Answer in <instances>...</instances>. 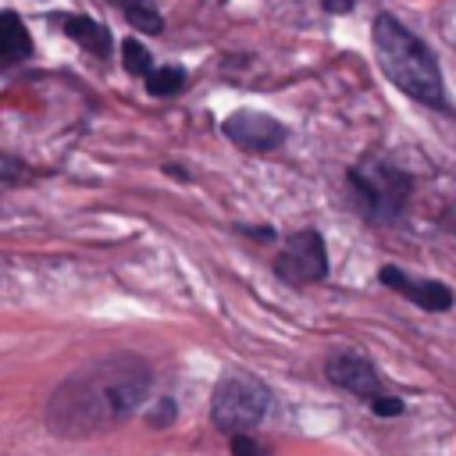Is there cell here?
<instances>
[{
  "label": "cell",
  "instance_id": "cell-11",
  "mask_svg": "<svg viewBox=\"0 0 456 456\" xmlns=\"http://www.w3.org/2000/svg\"><path fill=\"white\" fill-rule=\"evenodd\" d=\"M121 57H125V68H128L132 75H150V50H146L142 43L125 39V43H121Z\"/></svg>",
  "mask_w": 456,
  "mask_h": 456
},
{
  "label": "cell",
  "instance_id": "cell-5",
  "mask_svg": "<svg viewBox=\"0 0 456 456\" xmlns=\"http://www.w3.org/2000/svg\"><path fill=\"white\" fill-rule=\"evenodd\" d=\"M224 132L249 150H267L281 139V128L264 114H235L232 121H224Z\"/></svg>",
  "mask_w": 456,
  "mask_h": 456
},
{
  "label": "cell",
  "instance_id": "cell-10",
  "mask_svg": "<svg viewBox=\"0 0 456 456\" xmlns=\"http://www.w3.org/2000/svg\"><path fill=\"white\" fill-rule=\"evenodd\" d=\"M121 7H125L128 21H132L135 28H142V32H160V18H157V11H153L150 4H142V0H121Z\"/></svg>",
  "mask_w": 456,
  "mask_h": 456
},
{
  "label": "cell",
  "instance_id": "cell-3",
  "mask_svg": "<svg viewBox=\"0 0 456 456\" xmlns=\"http://www.w3.org/2000/svg\"><path fill=\"white\" fill-rule=\"evenodd\" d=\"M278 271L292 281H314L324 274V246L314 232H303V235H292L289 246H285V256L278 264Z\"/></svg>",
  "mask_w": 456,
  "mask_h": 456
},
{
  "label": "cell",
  "instance_id": "cell-14",
  "mask_svg": "<svg viewBox=\"0 0 456 456\" xmlns=\"http://www.w3.org/2000/svg\"><path fill=\"white\" fill-rule=\"evenodd\" d=\"M321 4H324V7L331 11V14H346V11H349V7L356 4V0H321Z\"/></svg>",
  "mask_w": 456,
  "mask_h": 456
},
{
  "label": "cell",
  "instance_id": "cell-9",
  "mask_svg": "<svg viewBox=\"0 0 456 456\" xmlns=\"http://www.w3.org/2000/svg\"><path fill=\"white\" fill-rule=\"evenodd\" d=\"M182 82H185L182 68H157V71H150V75H146V86H150V93H153V96H167V93L182 89Z\"/></svg>",
  "mask_w": 456,
  "mask_h": 456
},
{
  "label": "cell",
  "instance_id": "cell-4",
  "mask_svg": "<svg viewBox=\"0 0 456 456\" xmlns=\"http://www.w3.org/2000/svg\"><path fill=\"white\" fill-rule=\"evenodd\" d=\"M328 374H331L335 385H342V388L363 395L367 403L378 399V374H374V367H370L367 360H360V356H335V360L328 363Z\"/></svg>",
  "mask_w": 456,
  "mask_h": 456
},
{
  "label": "cell",
  "instance_id": "cell-13",
  "mask_svg": "<svg viewBox=\"0 0 456 456\" xmlns=\"http://www.w3.org/2000/svg\"><path fill=\"white\" fill-rule=\"evenodd\" d=\"M370 406H374L378 413H399V410H403V403H399V399H388V395H378Z\"/></svg>",
  "mask_w": 456,
  "mask_h": 456
},
{
  "label": "cell",
  "instance_id": "cell-2",
  "mask_svg": "<svg viewBox=\"0 0 456 456\" xmlns=\"http://www.w3.org/2000/svg\"><path fill=\"white\" fill-rule=\"evenodd\" d=\"M264 413H267V388L246 374L221 381V388L214 392V420L224 431L242 435V431L256 428Z\"/></svg>",
  "mask_w": 456,
  "mask_h": 456
},
{
  "label": "cell",
  "instance_id": "cell-1",
  "mask_svg": "<svg viewBox=\"0 0 456 456\" xmlns=\"http://www.w3.org/2000/svg\"><path fill=\"white\" fill-rule=\"evenodd\" d=\"M374 46H378V61H381L385 75L403 93H410L413 100L431 103V107H442L445 103L438 64H435V57L428 53V46L410 28H403L395 18L381 14L374 21Z\"/></svg>",
  "mask_w": 456,
  "mask_h": 456
},
{
  "label": "cell",
  "instance_id": "cell-8",
  "mask_svg": "<svg viewBox=\"0 0 456 456\" xmlns=\"http://www.w3.org/2000/svg\"><path fill=\"white\" fill-rule=\"evenodd\" d=\"M64 28H68V36H75V39H78L82 46H89L93 53H107V32H103L96 21H89V18H68Z\"/></svg>",
  "mask_w": 456,
  "mask_h": 456
},
{
  "label": "cell",
  "instance_id": "cell-12",
  "mask_svg": "<svg viewBox=\"0 0 456 456\" xmlns=\"http://www.w3.org/2000/svg\"><path fill=\"white\" fill-rule=\"evenodd\" d=\"M232 445H235V452H239V456H260V445H256V442H249L246 435H235V442H232Z\"/></svg>",
  "mask_w": 456,
  "mask_h": 456
},
{
  "label": "cell",
  "instance_id": "cell-6",
  "mask_svg": "<svg viewBox=\"0 0 456 456\" xmlns=\"http://www.w3.org/2000/svg\"><path fill=\"white\" fill-rule=\"evenodd\" d=\"M385 281H392V289H399V292H406L413 303H420V306H428V310H445L449 303H452V296L438 285V281H410L406 274H399V271H385Z\"/></svg>",
  "mask_w": 456,
  "mask_h": 456
},
{
  "label": "cell",
  "instance_id": "cell-7",
  "mask_svg": "<svg viewBox=\"0 0 456 456\" xmlns=\"http://www.w3.org/2000/svg\"><path fill=\"white\" fill-rule=\"evenodd\" d=\"M0 57L4 64H18L21 57H28V32L21 28V21L14 14H4V28H0Z\"/></svg>",
  "mask_w": 456,
  "mask_h": 456
}]
</instances>
